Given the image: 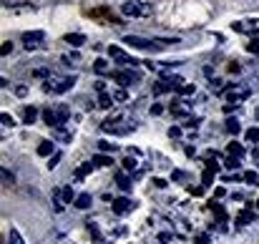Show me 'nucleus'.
Instances as JSON below:
<instances>
[{
  "label": "nucleus",
  "instance_id": "obj_1",
  "mask_svg": "<svg viewBox=\"0 0 259 244\" xmlns=\"http://www.w3.org/2000/svg\"><path fill=\"white\" fill-rule=\"evenodd\" d=\"M68 116H70V108L63 106V104H58L55 108H46V111H43V121L51 123L53 128H61L68 121Z\"/></svg>",
  "mask_w": 259,
  "mask_h": 244
},
{
  "label": "nucleus",
  "instance_id": "obj_2",
  "mask_svg": "<svg viewBox=\"0 0 259 244\" xmlns=\"http://www.w3.org/2000/svg\"><path fill=\"white\" fill-rule=\"evenodd\" d=\"M121 13L126 18H146V16H151V5L143 3V0H123Z\"/></svg>",
  "mask_w": 259,
  "mask_h": 244
},
{
  "label": "nucleus",
  "instance_id": "obj_3",
  "mask_svg": "<svg viewBox=\"0 0 259 244\" xmlns=\"http://www.w3.org/2000/svg\"><path fill=\"white\" fill-rule=\"evenodd\" d=\"M76 86V76H66V78H55V81H46V91L48 93H66Z\"/></svg>",
  "mask_w": 259,
  "mask_h": 244
},
{
  "label": "nucleus",
  "instance_id": "obj_4",
  "mask_svg": "<svg viewBox=\"0 0 259 244\" xmlns=\"http://www.w3.org/2000/svg\"><path fill=\"white\" fill-rule=\"evenodd\" d=\"M43 40H46V33H43V31H28V33H23V46H25V51L40 48Z\"/></svg>",
  "mask_w": 259,
  "mask_h": 244
},
{
  "label": "nucleus",
  "instance_id": "obj_5",
  "mask_svg": "<svg viewBox=\"0 0 259 244\" xmlns=\"http://www.w3.org/2000/svg\"><path fill=\"white\" fill-rule=\"evenodd\" d=\"M108 55H111V58H116L121 66H136V63H138L136 58H131V55H126V53H123L121 48H116V46H111V48H108Z\"/></svg>",
  "mask_w": 259,
  "mask_h": 244
},
{
  "label": "nucleus",
  "instance_id": "obj_6",
  "mask_svg": "<svg viewBox=\"0 0 259 244\" xmlns=\"http://www.w3.org/2000/svg\"><path fill=\"white\" fill-rule=\"evenodd\" d=\"M113 78H116L121 86L138 83V73H134V70H116V73H113Z\"/></svg>",
  "mask_w": 259,
  "mask_h": 244
},
{
  "label": "nucleus",
  "instance_id": "obj_7",
  "mask_svg": "<svg viewBox=\"0 0 259 244\" xmlns=\"http://www.w3.org/2000/svg\"><path fill=\"white\" fill-rule=\"evenodd\" d=\"M249 93H252V88H234L226 93V98H229V104H239L244 98H249Z\"/></svg>",
  "mask_w": 259,
  "mask_h": 244
},
{
  "label": "nucleus",
  "instance_id": "obj_8",
  "mask_svg": "<svg viewBox=\"0 0 259 244\" xmlns=\"http://www.w3.org/2000/svg\"><path fill=\"white\" fill-rule=\"evenodd\" d=\"M131 209H134L131 199H116V202H113V211H116L119 217H121V214H126V211H131Z\"/></svg>",
  "mask_w": 259,
  "mask_h": 244
},
{
  "label": "nucleus",
  "instance_id": "obj_9",
  "mask_svg": "<svg viewBox=\"0 0 259 244\" xmlns=\"http://www.w3.org/2000/svg\"><path fill=\"white\" fill-rule=\"evenodd\" d=\"M63 40L68 43V46H73V48H81L83 43H86V35H83V33H68Z\"/></svg>",
  "mask_w": 259,
  "mask_h": 244
},
{
  "label": "nucleus",
  "instance_id": "obj_10",
  "mask_svg": "<svg viewBox=\"0 0 259 244\" xmlns=\"http://www.w3.org/2000/svg\"><path fill=\"white\" fill-rule=\"evenodd\" d=\"M63 189H53V211L55 214H61L63 211Z\"/></svg>",
  "mask_w": 259,
  "mask_h": 244
},
{
  "label": "nucleus",
  "instance_id": "obj_11",
  "mask_svg": "<svg viewBox=\"0 0 259 244\" xmlns=\"http://www.w3.org/2000/svg\"><path fill=\"white\" fill-rule=\"evenodd\" d=\"M73 204H76L78 209H88V207L93 204V196H91V194H78Z\"/></svg>",
  "mask_w": 259,
  "mask_h": 244
},
{
  "label": "nucleus",
  "instance_id": "obj_12",
  "mask_svg": "<svg viewBox=\"0 0 259 244\" xmlns=\"http://www.w3.org/2000/svg\"><path fill=\"white\" fill-rule=\"evenodd\" d=\"M8 242H10V244H25V239L20 237V232H18L16 227H10V232H8Z\"/></svg>",
  "mask_w": 259,
  "mask_h": 244
},
{
  "label": "nucleus",
  "instance_id": "obj_13",
  "mask_svg": "<svg viewBox=\"0 0 259 244\" xmlns=\"http://www.w3.org/2000/svg\"><path fill=\"white\" fill-rule=\"evenodd\" d=\"M116 184H119L121 192H128V189H131V179H128L126 174H116Z\"/></svg>",
  "mask_w": 259,
  "mask_h": 244
},
{
  "label": "nucleus",
  "instance_id": "obj_14",
  "mask_svg": "<svg viewBox=\"0 0 259 244\" xmlns=\"http://www.w3.org/2000/svg\"><path fill=\"white\" fill-rule=\"evenodd\" d=\"M35 119H38V111H35L33 106H28V108L23 111V121H25V123H35Z\"/></svg>",
  "mask_w": 259,
  "mask_h": 244
},
{
  "label": "nucleus",
  "instance_id": "obj_15",
  "mask_svg": "<svg viewBox=\"0 0 259 244\" xmlns=\"http://www.w3.org/2000/svg\"><path fill=\"white\" fill-rule=\"evenodd\" d=\"M91 164H96V166H111L113 161H111V156H104V154H96L93 159H91Z\"/></svg>",
  "mask_w": 259,
  "mask_h": 244
},
{
  "label": "nucleus",
  "instance_id": "obj_16",
  "mask_svg": "<svg viewBox=\"0 0 259 244\" xmlns=\"http://www.w3.org/2000/svg\"><path fill=\"white\" fill-rule=\"evenodd\" d=\"M48 154H53V141H40L38 156H48Z\"/></svg>",
  "mask_w": 259,
  "mask_h": 244
},
{
  "label": "nucleus",
  "instance_id": "obj_17",
  "mask_svg": "<svg viewBox=\"0 0 259 244\" xmlns=\"http://www.w3.org/2000/svg\"><path fill=\"white\" fill-rule=\"evenodd\" d=\"M98 106H101V108H111V106H113V96H108V93H101V101H98Z\"/></svg>",
  "mask_w": 259,
  "mask_h": 244
},
{
  "label": "nucleus",
  "instance_id": "obj_18",
  "mask_svg": "<svg viewBox=\"0 0 259 244\" xmlns=\"http://www.w3.org/2000/svg\"><path fill=\"white\" fill-rule=\"evenodd\" d=\"M63 202H66V204L76 202V194H73V189H70V186H66V189H63Z\"/></svg>",
  "mask_w": 259,
  "mask_h": 244
},
{
  "label": "nucleus",
  "instance_id": "obj_19",
  "mask_svg": "<svg viewBox=\"0 0 259 244\" xmlns=\"http://www.w3.org/2000/svg\"><path fill=\"white\" fill-rule=\"evenodd\" d=\"M244 181H247L249 186H257V181H259V176H257V171H247V174H244Z\"/></svg>",
  "mask_w": 259,
  "mask_h": 244
},
{
  "label": "nucleus",
  "instance_id": "obj_20",
  "mask_svg": "<svg viewBox=\"0 0 259 244\" xmlns=\"http://www.w3.org/2000/svg\"><path fill=\"white\" fill-rule=\"evenodd\" d=\"M229 151L234 154V159H242V156H244V149L239 146V143H229Z\"/></svg>",
  "mask_w": 259,
  "mask_h": 244
},
{
  "label": "nucleus",
  "instance_id": "obj_21",
  "mask_svg": "<svg viewBox=\"0 0 259 244\" xmlns=\"http://www.w3.org/2000/svg\"><path fill=\"white\" fill-rule=\"evenodd\" d=\"M116 149H119L116 143H108V141H101V143H98V151H108V154H111V151H116Z\"/></svg>",
  "mask_w": 259,
  "mask_h": 244
},
{
  "label": "nucleus",
  "instance_id": "obj_22",
  "mask_svg": "<svg viewBox=\"0 0 259 244\" xmlns=\"http://www.w3.org/2000/svg\"><path fill=\"white\" fill-rule=\"evenodd\" d=\"M247 141H252V143H259V128H257V126L247 131Z\"/></svg>",
  "mask_w": 259,
  "mask_h": 244
},
{
  "label": "nucleus",
  "instance_id": "obj_23",
  "mask_svg": "<svg viewBox=\"0 0 259 244\" xmlns=\"http://www.w3.org/2000/svg\"><path fill=\"white\" fill-rule=\"evenodd\" d=\"M226 128H229V134H239V121H237V119H229V121H226Z\"/></svg>",
  "mask_w": 259,
  "mask_h": 244
},
{
  "label": "nucleus",
  "instance_id": "obj_24",
  "mask_svg": "<svg viewBox=\"0 0 259 244\" xmlns=\"http://www.w3.org/2000/svg\"><path fill=\"white\" fill-rule=\"evenodd\" d=\"M55 139H61V141H66V143H70V139H73V136H70L68 131H61V128H58V131H55Z\"/></svg>",
  "mask_w": 259,
  "mask_h": 244
},
{
  "label": "nucleus",
  "instance_id": "obj_25",
  "mask_svg": "<svg viewBox=\"0 0 259 244\" xmlns=\"http://www.w3.org/2000/svg\"><path fill=\"white\" fill-rule=\"evenodd\" d=\"M13 181H16V176H13V174H10L8 169H3V184H5V186H10Z\"/></svg>",
  "mask_w": 259,
  "mask_h": 244
},
{
  "label": "nucleus",
  "instance_id": "obj_26",
  "mask_svg": "<svg viewBox=\"0 0 259 244\" xmlns=\"http://www.w3.org/2000/svg\"><path fill=\"white\" fill-rule=\"evenodd\" d=\"M91 169H93L91 164H86V166H81V169L76 171V179H83V176H86V174H88V171H91Z\"/></svg>",
  "mask_w": 259,
  "mask_h": 244
},
{
  "label": "nucleus",
  "instance_id": "obj_27",
  "mask_svg": "<svg viewBox=\"0 0 259 244\" xmlns=\"http://www.w3.org/2000/svg\"><path fill=\"white\" fill-rule=\"evenodd\" d=\"M96 73H106V70H108V66H106V61H96Z\"/></svg>",
  "mask_w": 259,
  "mask_h": 244
},
{
  "label": "nucleus",
  "instance_id": "obj_28",
  "mask_svg": "<svg viewBox=\"0 0 259 244\" xmlns=\"http://www.w3.org/2000/svg\"><path fill=\"white\" fill-rule=\"evenodd\" d=\"M0 121H3V126H16V121H13V116H8V113H3V116H0Z\"/></svg>",
  "mask_w": 259,
  "mask_h": 244
},
{
  "label": "nucleus",
  "instance_id": "obj_29",
  "mask_svg": "<svg viewBox=\"0 0 259 244\" xmlns=\"http://www.w3.org/2000/svg\"><path fill=\"white\" fill-rule=\"evenodd\" d=\"M123 169H126V171H134V169H136V161H134V159H128V156H126V161H123Z\"/></svg>",
  "mask_w": 259,
  "mask_h": 244
},
{
  "label": "nucleus",
  "instance_id": "obj_30",
  "mask_svg": "<svg viewBox=\"0 0 259 244\" xmlns=\"http://www.w3.org/2000/svg\"><path fill=\"white\" fill-rule=\"evenodd\" d=\"M10 51H13V43H10V40H5V43H3V48H0V53H3V55H8Z\"/></svg>",
  "mask_w": 259,
  "mask_h": 244
},
{
  "label": "nucleus",
  "instance_id": "obj_31",
  "mask_svg": "<svg viewBox=\"0 0 259 244\" xmlns=\"http://www.w3.org/2000/svg\"><path fill=\"white\" fill-rule=\"evenodd\" d=\"M58 161H61V154H55L53 159L48 161V169H55V166H58Z\"/></svg>",
  "mask_w": 259,
  "mask_h": 244
},
{
  "label": "nucleus",
  "instance_id": "obj_32",
  "mask_svg": "<svg viewBox=\"0 0 259 244\" xmlns=\"http://www.w3.org/2000/svg\"><path fill=\"white\" fill-rule=\"evenodd\" d=\"M113 98H116V101H126L128 93H126V91H116V93H113Z\"/></svg>",
  "mask_w": 259,
  "mask_h": 244
},
{
  "label": "nucleus",
  "instance_id": "obj_33",
  "mask_svg": "<svg viewBox=\"0 0 259 244\" xmlns=\"http://www.w3.org/2000/svg\"><path fill=\"white\" fill-rule=\"evenodd\" d=\"M247 219H252V214H249V211H244V214H239V219H237V222H239V224H244Z\"/></svg>",
  "mask_w": 259,
  "mask_h": 244
},
{
  "label": "nucleus",
  "instance_id": "obj_34",
  "mask_svg": "<svg viewBox=\"0 0 259 244\" xmlns=\"http://www.w3.org/2000/svg\"><path fill=\"white\" fill-rule=\"evenodd\" d=\"M226 166H229V169H237V166H239V159H226Z\"/></svg>",
  "mask_w": 259,
  "mask_h": 244
},
{
  "label": "nucleus",
  "instance_id": "obj_35",
  "mask_svg": "<svg viewBox=\"0 0 259 244\" xmlns=\"http://www.w3.org/2000/svg\"><path fill=\"white\" fill-rule=\"evenodd\" d=\"M207 242H209V234H199L196 237V244H207Z\"/></svg>",
  "mask_w": 259,
  "mask_h": 244
},
{
  "label": "nucleus",
  "instance_id": "obj_36",
  "mask_svg": "<svg viewBox=\"0 0 259 244\" xmlns=\"http://www.w3.org/2000/svg\"><path fill=\"white\" fill-rule=\"evenodd\" d=\"M249 51H252V53H257V55H259V43H249Z\"/></svg>",
  "mask_w": 259,
  "mask_h": 244
},
{
  "label": "nucleus",
  "instance_id": "obj_37",
  "mask_svg": "<svg viewBox=\"0 0 259 244\" xmlns=\"http://www.w3.org/2000/svg\"><path fill=\"white\" fill-rule=\"evenodd\" d=\"M25 91H28L25 86H18V88H16V93H18V96H25Z\"/></svg>",
  "mask_w": 259,
  "mask_h": 244
}]
</instances>
